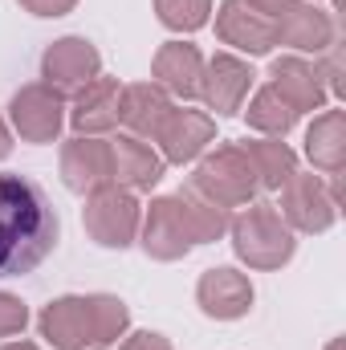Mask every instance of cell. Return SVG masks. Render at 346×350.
<instances>
[{"label":"cell","instance_id":"d4e9b609","mask_svg":"<svg viewBox=\"0 0 346 350\" xmlns=\"http://www.w3.org/2000/svg\"><path fill=\"white\" fill-rule=\"evenodd\" d=\"M90 306V334H94V347H110L122 330H127V306L118 297H106V293H94L86 297Z\"/></svg>","mask_w":346,"mask_h":350},{"label":"cell","instance_id":"2e32d148","mask_svg":"<svg viewBox=\"0 0 346 350\" xmlns=\"http://www.w3.org/2000/svg\"><path fill=\"white\" fill-rule=\"evenodd\" d=\"M118 106H122V90L110 78H90L86 86L78 90V102H74V126L82 135H98V131H110L118 122Z\"/></svg>","mask_w":346,"mask_h":350},{"label":"cell","instance_id":"8fae6325","mask_svg":"<svg viewBox=\"0 0 346 350\" xmlns=\"http://www.w3.org/2000/svg\"><path fill=\"white\" fill-rule=\"evenodd\" d=\"M62 175H66V183L74 191H98V187H106L114 179V172H110V147L98 143V139H90V135L66 143V151H62Z\"/></svg>","mask_w":346,"mask_h":350},{"label":"cell","instance_id":"1f68e13d","mask_svg":"<svg viewBox=\"0 0 346 350\" xmlns=\"http://www.w3.org/2000/svg\"><path fill=\"white\" fill-rule=\"evenodd\" d=\"M4 350H37V347H33V342H8Z\"/></svg>","mask_w":346,"mask_h":350},{"label":"cell","instance_id":"83f0119b","mask_svg":"<svg viewBox=\"0 0 346 350\" xmlns=\"http://www.w3.org/2000/svg\"><path fill=\"white\" fill-rule=\"evenodd\" d=\"M29 12H37V16H62V12H70L74 8V0H21Z\"/></svg>","mask_w":346,"mask_h":350},{"label":"cell","instance_id":"7402d4cb","mask_svg":"<svg viewBox=\"0 0 346 350\" xmlns=\"http://www.w3.org/2000/svg\"><path fill=\"white\" fill-rule=\"evenodd\" d=\"M175 208H179V220H183L191 245H196V241H216V237H224V228H228V208L212 204V200L200 196L196 187H183V191L175 196Z\"/></svg>","mask_w":346,"mask_h":350},{"label":"cell","instance_id":"5b68a950","mask_svg":"<svg viewBox=\"0 0 346 350\" xmlns=\"http://www.w3.org/2000/svg\"><path fill=\"white\" fill-rule=\"evenodd\" d=\"M135 224H139V204L131 200V191H122V187H114V183L90 191L86 228H90V237H94L98 245H106V249L131 245Z\"/></svg>","mask_w":346,"mask_h":350},{"label":"cell","instance_id":"ffe728a7","mask_svg":"<svg viewBox=\"0 0 346 350\" xmlns=\"http://www.w3.org/2000/svg\"><path fill=\"white\" fill-rule=\"evenodd\" d=\"M110 172L118 183H131V187H151L159 183L163 175V159L151 151V143H139V139H118L110 147Z\"/></svg>","mask_w":346,"mask_h":350},{"label":"cell","instance_id":"30bf717a","mask_svg":"<svg viewBox=\"0 0 346 350\" xmlns=\"http://www.w3.org/2000/svg\"><path fill=\"white\" fill-rule=\"evenodd\" d=\"M41 70H45L49 90H82L98 74V53H94V45L82 41V37H66V41H57L45 53Z\"/></svg>","mask_w":346,"mask_h":350},{"label":"cell","instance_id":"484cf974","mask_svg":"<svg viewBox=\"0 0 346 350\" xmlns=\"http://www.w3.org/2000/svg\"><path fill=\"white\" fill-rule=\"evenodd\" d=\"M159 4V21L168 29H200L212 12V0H155Z\"/></svg>","mask_w":346,"mask_h":350},{"label":"cell","instance_id":"8992f818","mask_svg":"<svg viewBox=\"0 0 346 350\" xmlns=\"http://www.w3.org/2000/svg\"><path fill=\"white\" fill-rule=\"evenodd\" d=\"M277 41L293 45V49H310V53H322L338 41V21L318 8V4H302L293 0L281 16H277Z\"/></svg>","mask_w":346,"mask_h":350},{"label":"cell","instance_id":"f1b7e54d","mask_svg":"<svg viewBox=\"0 0 346 350\" xmlns=\"http://www.w3.org/2000/svg\"><path fill=\"white\" fill-rule=\"evenodd\" d=\"M122 350H172V347H168L159 334H135V338H131Z\"/></svg>","mask_w":346,"mask_h":350},{"label":"cell","instance_id":"ba28073f","mask_svg":"<svg viewBox=\"0 0 346 350\" xmlns=\"http://www.w3.org/2000/svg\"><path fill=\"white\" fill-rule=\"evenodd\" d=\"M216 29L228 45H237L245 53H269L277 45V21L257 12L249 0H228L216 16Z\"/></svg>","mask_w":346,"mask_h":350},{"label":"cell","instance_id":"4fadbf2b","mask_svg":"<svg viewBox=\"0 0 346 350\" xmlns=\"http://www.w3.org/2000/svg\"><path fill=\"white\" fill-rule=\"evenodd\" d=\"M273 90L302 114V110H322L326 102V86L318 78V66L302 62V57H277L273 62Z\"/></svg>","mask_w":346,"mask_h":350},{"label":"cell","instance_id":"4dcf8cb0","mask_svg":"<svg viewBox=\"0 0 346 350\" xmlns=\"http://www.w3.org/2000/svg\"><path fill=\"white\" fill-rule=\"evenodd\" d=\"M8 147H12V143H8V126H4V122H0V159H4V155H8Z\"/></svg>","mask_w":346,"mask_h":350},{"label":"cell","instance_id":"4316f807","mask_svg":"<svg viewBox=\"0 0 346 350\" xmlns=\"http://www.w3.org/2000/svg\"><path fill=\"white\" fill-rule=\"evenodd\" d=\"M25 306L16 301V297H8V293H0V338L4 334H16L21 326H25Z\"/></svg>","mask_w":346,"mask_h":350},{"label":"cell","instance_id":"5bb4252c","mask_svg":"<svg viewBox=\"0 0 346 350\" xmlns=\"http://www.w3.org/2000/svg\"><path fill=\"white\" fill-rule=\"evenodd\" d=\"M155 139L163 143V159L187 163V159H196L212 143V118L200 114V110H172Z\"/></svg>","mask_w":346,"mask_h":350},{"label":"cell","instance_id":"cb8c5ba5","mask_svg":"<svg viewBox=\"0 0 346 350\" xmlns=\"http://www.w3.org/2000/svg\"><path fill=\"white\" fill-rule=\"evenodd\" d=\"M297 122V110L277 94L273 86L257 90V98L249 102V126H257L261 135H273V139H285L289 126Z\"/></svg>","mask_w":346,"mask_h":350},{"label":"cell","instance_id":"6da1fadb","mask_svg":"<svg viewBox=\"0 0 346 350\" xmlns=\"http://www.w3.org/2000/svg\"><path fill=\"white\" fill-rule=\"evenodd\" d=\"M57 249V212L41 183L0 172V277H25Z\"/></svg>","mask_w":346,"mask_h":350},{"label":"cell","instance_id":"7c38bea8","mask_svg":"<svg viewBox=\"0 0 346 350\" xmlns=\"http://www.w3.org/2000/svg\"><path fill=\"white\" fill-rule=\"evenodd\" d=\"M200 306L212 318H241L253 306V285L237 269H208L200 281Z\"/></svg>","mask_w":346,"mask_h":350},{"label":"cell","instance_id":"7a4b0ae2","mask_svg":"<svg viewBox=\"0 0 346 350\" xmlns=\"http://www.w3.org/2000/svg\"><path fill=\"white\" fill-rule=\"evenodd\" d=\"M232 241L241 261L253 269H281L293 257V228L281 220L273 204H253L232 220Z\"/></svg>","mask_w":346,"mask_h":350},{"label":"cell","instance_id":"9a60e30c","mask_svg":"<svg viewBox=\"0 0 346 350\" xmlns=\"http://www.w3.org/2000/svg\"><path fill=\"white\" fill-rule=\"evenodd\" d=\"M41 334H45L57 350L94 347L86 297H62V301H53V306L41 314Z\"/></svg>","mask_w":346,"mask_h":350},{"label":"cell","instance_id":"ac0fdd59","mask_svg":"<svg viewBox=\"0 0 346 350\" xmlns=\"http://www.w3.org/2000/svg\"><path fill=\"white\" fill-rule=\"evenodd\" d=\"M143 245H147V253L159 257V261H175V257H183V253L191 249V237H187V228H183V220H179L175 200H155V204H151Z\"/></svg>","mask_w":346,"mask_h":350},{"label":"cell","instance_id":"603a6c76","mask_svg":"<svg viewBox=\"0 0 346 350\" xmlns=\"http://www.w3.org/2000/svg\"><path fill=\"white\" fill-rule=\"evenodd\" d=\"M245 159L253 163V175H257V187H281L289 175H297V159L285 143L277 139H253L241 147Z\"/></svg>","mask_w":346,"mask_h":350},{"label":"cell","instance_id":"9c48e42d","mask_svg":"<svg viewBox=\"0 0 346 350\" xmlns=\"http://www.w3.org/2000/svg\"><path fill=\"white\" fill-rule=\"evenodd\" d=\"M12 122L21 139L29 143H49L62 131V98L49 86H25L12 98Z\"/></svg>","mask_w":346,"mask_h":350},{"label":"cell","instance_id":"44dd1931","mask_svg":"<svg viewBox=\"0 0 346 350\" xmlns=\"http://www.w3.org/2000/svg\"><path fill=\"white\" fill-rule=\"evenodd\" d=\"M155 78H159L163 86L172 90V94H183V98L200 94L204 62H200L196 45H183V41H172V45H163V49H159V57H155Z\"/></svg>","mask_w":346,"mask_h":350},{"label":"cell","instance_id":"52a82bcc","mask_svg":"<svg viewBox=\"0 0 346 350\" xmlns=\"http://www.w3.org/2000/svg\"><path fill=\"white\" fill-rule=\"evenodd\" d=\"M253 78H257V74H253L241 57L216 53V57L208 62L204 78H200V94H204V102H208L216 114H237L241 102H245V94H249V86H253Z\"/></svg>","mask_w":346,"mask_h":350},{"label":"cell","instance_id":"f546056e","mask_svg":"<svg viewBox=\"0 0 346 350\" xmlns=\"http://www.w3.org/2000/svg\"><path fill=\"white\" fill-rule=\"evenodd\" d=\"M249 4H253L257 12H265L269 21H277V16H281V12H285V8H289L293 0H249Z\"/></svg>","mask_w":346,"mask_h":350},{"label":"cell","instance_id":"3957f363","mask_svg":"<svg viewBox=\"0 0 346 350\" xmlns=\"http://www.w3.org/2000/svg\"><path fill=\"white\" fill-rule=\"evenodd\" d=\"M191 187L200 196H208L212 204H220V208H237V204H249L253 200L257 175H253V163L245 159L241 147H220L216 155H208L200 163Z\"/></svg>","mask_w":346,"mask_h":350},{"label":"cell","instance_id":"d6a6232c","mask_svg":"<svg viewBox=\"0 0 346 350\" xmlns=\"http://www.w3.org/2000/svg\"><path fill=\"white\" fill-rule=\"evenodd\" d=\"M326 350H343V338H334V342H330Z\"/></svg>","mask_w":346,"mask_h":350},{"label":"cell","instance_id":"277c9868","mask_svg":"<svg viewBox=\"0 0 346 350\" xmlns=\"http://www.w3.org/2000/svg\"><path fill=\"white\" fill-rule=\"evenodd\" d=\"M277 212L297 232H326L338 216V200L318 175H289L281 183V208Z\"/></svg>","mask_w":346,"mask_h":350},{"label":"cell","instance_id":"d6986e66","mask_svg":"<svg viewBox=\"0 0 346 350\" xmlns=\"http://www.w3.org/2000/svg\"><path fill=\"white\" fill-rule=\"evenodd\" d=\"M168 114H172V102H168V94L159 86H131L122 90V106H118V118L135 131V135H159L163 131V122H168Z\"/></svg>","mask_w":346,"mask_h":350},{"label":"cell","instance_id":"e0dca14e","mask_svg":"<svg viewBox=\"0 0 346 350\" xmlns=\"http://www.w3.org/2000/svg\"><path fill=\"white\" fill-rule=\"evenodd\" d=\"M306 155L318 172L343 175L346 167V114L343 110H322L314 126L306 131Z\"/></svg>","mask_w":346,"mask_h":350}]
</instances>
